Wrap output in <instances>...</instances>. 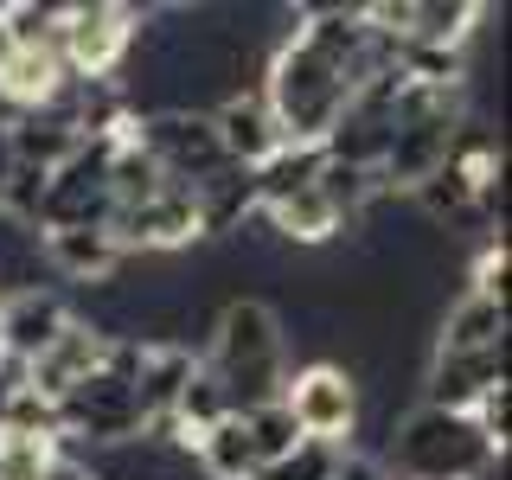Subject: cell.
Here are the masks:
<instances>
[{"mask_svg": "<svg viewBox=\"0 0 512 480\" xmlns=\"http://www.w3.org/2000/svg\"><path fill=\"white\" fill-rule=\"evenodd\" d=\"M493 461L500 455L474 429V416L416 404L404 423H391V442H384L378 468L391 480H487Z\"/></svg>", "mask_w": 512, "mask_h": 480, "instance_id": "cell-2", "label": "cell"}, {"mask_svg": "<svg viewBox=\"0 0 512 480\" xmlns=\"http://www.w3.org/2000/svg\"><path fill=\"white\" fill-rule=\"evenodd\" d=\"M7 173H13V135H7V122H0V186H7Z\"/></svg>", "mask_w": 512, "mask_h": 480, "instance_id": "cell-25", "label": "cell"}, {"mask_svg": "<svg viewBox=\"0 0 512 480\" xmlns=\"http://www.w3.org/2000/svg\"><path fill=\"white\" fill-rule=\"evenodd\" d=\"M333 480H391V474H384L372 455H352V448H346V461H340V474H333Z\"/></svg>", "mask_w": 512, "mask_h": 480, "instance_id": "cell-24", "label": "cell"}, {"mask_svg": "<svg viewBox=\"0 0 512 480\" xmlns=\"http://www.w3.org/2000/svg\"><path fill=\"white\" fill-rule=\"evenodd\" d=\"M39 480H96V468H90L84 455H71V448H58V455H52V468H45Z\"/></svg>", "mask_w": 512, "mask_h": 480, "instance_id": "cell-23", "label": "cell"}, {"mask_svg": "<svg viewBox=\"0 0 512 480\" xmlns=\"http://www.w3.org/2000/svg\"><path fill=\"white\" fill-rule=\"evenodd\" d=\"M58 13L52 0H0V45L7 52H58Z\"/></svg>", "mask_w": 512, "mask_h": 480, "instance_id": "cell-17", "label": "cell"}, {"mask_svg": "<svg viewBox=\"0 0 512 480\" xmlns=\"http://www.w3.org/2000/svg\"><path fill=\"white\" fill-rule=\"evenodd\" d=\"M128 141L160 167V180L186 186V192L205 186L218 167H231L205 109H160V116H141V122H128Z\"/></svg>", "mask_w": 512, "mask_h": 480, "instance_id": "cell-4", "label": "cell"}, {"mask_svg": "<svg viewBox=\"0 0 512 480\" xmlns=\"http://www.w3.org/2000/svg\"><path fill=\"white\" fill-rule=\"evenodd\" d=\"M468 416H474V429H480V436L493 442V455H506V416H512V384H493V391L480 397V404H474Z\"/></svg>", "mask_w": 512, "mask_h": 480, "instance_id": "cell-22", "label": "cell"}, {"mask_svg": "<svg viewBox=\"0 0 512 480\" xmlns=\"http://www.w3.org/2000/svg\"><path fill=\"white\" fill-rule=\"evenodd\" d=\"M205 116H212V135H218V148H224L231 167H263V160L282 148V128L269 116L263 90H237V96H224V103H212Z\"/></svg>", "mask_w": 512, "mask_h": 480, "instance_id": "cell-8", "label": "cell"}, {"mask_svg": "<svg viewBox=\"0 0 512 480\" xmlns=\"http://www.w3.org/2000/svg\"><path fill=\"white\" fill-rule=\"evenodd\" d=\"M39 256L58 269L64 282H77V288H109V282L122 276V263H128V250H116V237L96 231V224L45 231V237H39Z\"/></svg>", "mask_w": 512, "mask_h": 480, "instance_id": "cell-9", "label": "cell"}, {"mask_svg": "<svg viewBox=\"0 0 512 480\" xmlns=\"http://www.w3.org/2000/svg\"><path fill=\"white\" fill-rule=\"evenodd\" d=\"M282 404H288V416H295V429L308 442L352 448V429H359V378H352L346 365H333V359L288 365Z\"/></svg>", "mask_w": 512, "mask_h": 480, "instance_id": "cell-5", "label": "cell"}, {"mask_svg": "<svg viewBox=\"0 0 512 480\" xmlns=\"http://www.w3.org/2000/svg\"><path fill=\"white\" fill-rule=\"evenodd\" d=\"M442 352H506V308L487 295H461L455 308L442 314V333H436Z\"/></svg>", "mask_w": 512, "mask_h": 480, "instance_id": "cell-14", "label": "cell"}, {"mask_svg": "<svg viewBox=\"0 0 512 480\" xmlns=\"http://www.w3.org/2000/svg\"><path fill=\"white\" fill-rule=\"evenodd\" d=\"M487 7L480 0H410L404 13V45H436V52H461L480 32Z\"/></svg>", "mask_w": 512, "mask_h": 480, "instance_id": "cell-13", "label": "cell"}, {"mask_svg": "<svg viewBox=\"0 0 512 480\" xmlns=\"http://www.w3.org/2000/svg\"><path fill=\"white\" fill-rule=\"evenodd\" d=\"M64 320H71V308H64L52 288H20V295H0V359L32 365L64 333Z\"/></svg>", "mask_w": 512, "mask_h": 480, "instance_id": "cell-10", "label": "cell"}, {"mask_svg": "<svg viewBox=\"0 0 512 480\" xmlns=\"http://www.w3.org/2000/svg\"><path fill=\"white\" fill-rule=\"evenodd\" d=\"M148 26L141 7H122V0H71L58 13V64L84 84H103L116 77L128 52H135V32Z\"/></svg>", "mask_w": 512, "mask_h": 480, "instance_id": "cell-3", "label": "cell"}, {"mask_svg": "<svg viewBox=\"0 0 512 480\" xmlns=\"http://www.w3.org/2000/svg\"><path fill=\"white\" fill-rule=\"evenodd\" d=\"M205 378L224 391L231 416H250L263 404H276L288 384V333L282 314L256 295H237L212 314V340H205Z\"/></svg>", "mask_w": 512, "mask_h": 480, "instance_id": "cell-1", "label": "cell"}, {"mask_svg": "<svg viewBox=\"0 0 512 480\" xmlns=\"http://www.w3.org/2000/svg\"><path fill=\"white\" fill-rule=\"evenodd\" d=\"M244 436H250V448H256V461H282L288 448L301 442V429H295V416H288V404L276 397V404H263V410H250L244 416Z\"/></svg>", "mask_w": 512, "mask_h": 480, "instance_id": "cell-19", "label": "cell"}, {"mask_svg": "<svg viewBox=\"0 0 512 480\" xmlns=\"http://www.w3.org/2000/svg\"><path fill=\"white\" fill-rule=\"evenodd\" d=\"M340 461H346V448H333V442H308V436H301L282 461L256 468V480H333V474H340Z\"/></svg>", "mask_w": 512, "mask_h": 480, "instance_id": "cell-18", "label": "cell"}, {"mask_svg": "<svg viewBox=\"0 0 512 480\" xmlns=\"http://www.w3.org/2000/svg\"><path fill=\"white\" fill-rule=\"evenodd\" d=\"M103 346H109V340L90 327V320H64V333H58V340L26 365V384H32V391H39L52 410H58V397L71 391V384H84L96 365H103Z\"/></svg>", "mask_w": 512, "mask_h": 480, "instance_id": "cell-11", "label": "cell"}, {"mask_svg": "<svg viewBox=\"0 0 512 480\" xmlns=\"http://www.w3.org/2000/svg\"><path fill=\"white\" fill-rule=\"evenodd\" d=\"M58 442H96V448H128L141 442V410L135 384L116 378L109 365H96L84 384L58 397Z\"/></svg>", "mask_w": 512, "mask_h": 480, "instance_id": "cell-6", "label": "cell"}, {"mask_svg": "<svg viewBox=\"0 0 512 480\" xmlns=\"http://www.w3.org/2000/svg\"><path fill=\"white\" fill-rule=\"evenodd\" d=\"M192 461H199V474L205 480H256V448L244 436V416H224L218 429H205L199 448H192Z\"/></svg>", "mask_w": 512, "mask_h": 480, "instance_id": "cell-16", "label": "cell"}, {"mask_svg": "<svg viewBox=\"0 0 512 480\" xmlns=\"http://www.w3.org/2000/svg\"><path fill=\"white\" fill-rule=\"evenodd\" d=\"M58 448L64 442H45V436H0V480H39Z\"/></svg>", "mask_w": 512, "mask_h": 480, "instance_id": "cell-21", "label": "cell"}, {"mask_svg": "<svg viewBox=\"0 0 512 480\" xmlns=\"http://www.w3.org/2000/svg\"><path fill=\"white\" fill-rule=\"evenodd\" d=\"M493 384H506V352H442L436 346L423 365V404L468 416Z\"/></svg>", "mask_w": 512, "mask_h": 480, "instance_id": "cell-7", "label": "cell"}, {"mask_svg": "<svg viewBox=\"0 0 512 480\" xmlns=\"http://www.w3.org/2000/svg\"><path fill=\"white\" fill-rule=\"evenodd\" d=\"M192 372H199V352L192 346H148L141 352V372H135V410H141V436L148 429H160L173 416V404H180V391L192 384Z\"/></svg>", "mask_w": 512, "mask_h": 480, "instance_id": "cell-12", "label": "cell"}, {"mask_svg": "<svg viewBox=\"0 0 512 480\" xmlns=\"http://www.w3.org/2000/svg\"><path fill=\"white\" fill-rule=\"evenodd\" d=\"M314 173H320V148H295V141H282V148L269 154L263 167H250L256 212H276L282 199H295L301 186H314Z\"/></svg>", "mask_w": 512, "mask_h": 480, "instance_id": "cell-15", "label": "cell"}, {"mask_svg": "<svg viewBox=\"0 0 512 480\" xmlns=\"http://www.w3.org/2000/svg\"><path fill=\"white\" fill-rule=\"evenodd\" d=\"M0 436H45V442H58V410L45 404L32 384H20L13 404H7V416H0Z\"/></svg>", "mask_w": 512, "mask_h": 480, "instance_id": "cell-20", "label": "cell"}]
</instances>
